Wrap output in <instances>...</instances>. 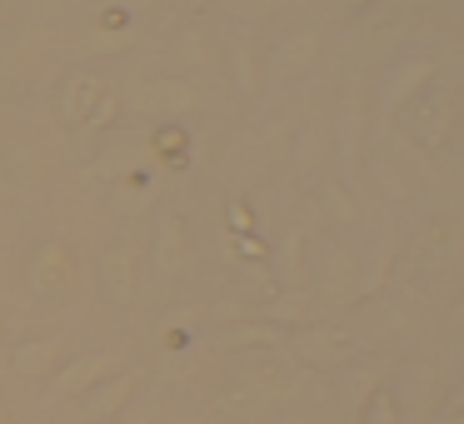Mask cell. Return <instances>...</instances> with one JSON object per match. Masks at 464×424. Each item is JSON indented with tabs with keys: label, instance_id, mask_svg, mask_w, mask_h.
I'll list each match as a JSON object with an SVG mask.
<instances>
[{
	"label": "cell",
	"instance_id": "cell-17",
	"mask_svg": "<svg viewBox=\"0 0 464 424\" xmlns=\"http://www.w3.org/2000/svg\"><path fill=\"white\" fill-rule=\"evenodd\" d=\"M155 95H160V111L165 115H180V111H195V91L180 81H160L155 85Z\"/></svg>",
	"mask_w": 464,
	"mask_h": 424
},
{
	"label": "cell",
	"instance_id": "cell-13",
	"mask_svg": "<svg viewBox=\"0 0 464 424\" xmlns=\"http://www.w3.org/2000/svg\"><path fill=\"white\" fill-rule=\"evenodd\" d=\"M270 340H280V330H270L265 320H255V324H230V330H220V350H260V344H270Z\"/></svg>",
	"mask_w": 464,
	"mask_h": 424
},
{
	"label": "cell",
	"instance_id": "cell-19",
	"mask_svg": "<svg viewBox=\"0 0 464 424\" xmlns=\"http://www.w3.org/2000/svg\"><path fill=\"white\" fill-rule=\"evenodd\" d=\"M115 120H121V95H115V91H105L101 101H95L91 120H85L81 130H105V125H115Z\"/></svg>",
	"mask_w": 464,
	"mask_h": 424
},
{
	"label": "cell",
	"instance_id": "cell-11",
	"mask_svg": "<svg viewBox=\"0 0 464 424\" xmlns=\"http://www.w3.org/2000/svg\"><path fill=\"white\" fill-rule=\"evenodd\" d=\"M61 354H65L61 340H31V344L15 350V370L31 374V380H51V374L61 370Z\"/></svg>",
	"mask_w": 464,
	"mask_h": 424
},
{
	"label": "cell",
	"instance_id": "cell-10",
	"mask_svg": "<svg viewBox=\"0 0 464 424\" xmlns=\"http://www.w3.org/2000/svg\"><path fill=\"white\" fill-rule=\"evenodd\" d=\"M295 350L310 364H344L350 360V334L340 330H300L295 334Z\"/></svg>",
	"mask_w": 464,
	"mask_h": 424
},
{
	"label": "cell",
	"instance_id": "cell-3",
	"mask_svg": "<svg viewBox=\"0 0 464 424\" xmlns=\"http://www.w3.org/2000/svg\"><path fill=\"white\" fill-rule=\"evenodd\" d=\"M121 370V360L115 354H81V360H65L61 370L51 374V394L55 400H85V394L95 390L101 380H111V374Z\"/></svg>",
	"mask_w": 464,
	"mask_h": 424
},
{
	"label": "cell",
	"instance_id": "cell-15",
	"mask_svg": "<svg viewBox=\"0 0 464 424\" xmlns=\"http://www.w3.org/2000/svg\"><path fill=\"white\" fill-rule=\"evenodd\" d=\"M360 410H364V424H400V419H404L400 394H394V390H384V384H380V390H374L370 400L360 404Z\"/></svg>",
	"mask_w": 464,
	"mask_h": 424
},
{
	"label": "cell",
	"instance_id": "cell-26",
	"mask_svg": "<svg viewBox=\"0 0 464 424\" xmlns=\"http://www.w3.org/2000/svg\"><path fill=\"white\" fill-rule=\"evenodd\" d=\"M5 330H11V320H5V310H0V340H5Z\"/></svg>",
	"mask_w": 464,
	"mask_h": 424
},
{
	"label": "cell",
	"instance_id": "cell-5",
	"mask_svg": "<svg viewBox=\"0 0 464 424\" xmlns=\"http://www.w3.org/2000/svg\"><path fill=\"white\" fill-rule=\"evenodd\" d=\"M140 384H145L140 370H115L111 380H101L91 394H85V414H91V424L115 419V414H121L125 404L135 400V394H140Z\"/></svg>",
	"mask_w": 464,
	"mask_h": 424
},
{
	"label": "cell",
	"instance_id": "cell-24",
	"mask_svg": "<svg viewBox=\"0 0 464 424\" xmlns=\"http://www.w3.org/2000/svg\"><path fill=\"white\" fill-rule=\"evenodd\" d=\"M230 220H235V235H245V230H250V210H245V205H230Z\"/></svg>",
	"mask_w": 464,
	"mask_h": 424
},
{
	"label": "cell",
	"instance_id": "cell-25",
	"mask_svg": "<svg viewBox=\"0 0 464 424\" xmlns=\"http://www.w3.org/2000/svg\"><path fill=\"white\" fill-rule=\"evenodd\" d=\"M344 11H360V5H370V0H340Z\"/></svg>",
	"mask_w": 464,
	"mask_h": 424
},
{
	"label": "cell",
	"instance_id": "cell-12",
	"mask_svg": "<svg viewBox=\"0 0 464 424\" xmlns=\"http://www.w3.org/2000/svg\"><path fill=\"white\" fill-rule=\"evenodd\" d=\"M314 205H320L324 220H334V225H354V220H360V205H354V195L344 190L340 180H324L320 190H314Z\"/></svg>",
	"mask_w": 464,
	"mask_h": 424
},
{
	"label": "cell",
	"instance_id": "cell-16",
	"mask_svg": "<svg viewBox=\"0 0 464 424\" xmlns=\"http://www.w3.org/2000/svg\"><path fill=\"white\" fill-rule=\"evenodd\" d=\"M390 270H394L390 250H380V255H374V265L360 275V284H354V300H360V304H364V300H374V294L384 290V280H390Z\"/></svg>",
	"mask_w": 464,
	"mask_h": 424
},
{
	"label": "cell",
	"instance_id": "cell-20",
	"mask_svg": "<svg viewBox=\"0 0 464 424\" xmlns=\"http://www.w3.org/2000/svg\"><path fill=\"white\" fill-rule=\"evenodd\" d=\"M270 320H280V324H300V320H304L300 300H270V304H265V324H270Z\"/></svg>",
	"mask_w": 464,
	"mask_h": 424
},
{
	"label": "cell",
	"instance_id": "cell-14",
	"mask_svg": "<svg viewBox=\"0 0 464 424\" xmlns=\"http://www.w3.org/2000/svg\"><path fill=\"white\" fill-rule=\"evenodd\" d=\"M230 75H235V91H240L245 101H255V95H260V71H255V51H250L245 41L230 51Z\"/></svg>",
	"mask_w": 464,
	"mask_h": 424
},
{
	"label": "cell",
	"instance_id": "cell-1",
	"mask_svg": "<svg viewBox=\"0 0 464 424\" xmlns=\"http://www.w3.org/2000/svg\"><path fill=\"white\" fill-rule=\"evenodd\" d=\"M25 280H31L35 294H65L75 284V250L65 240H41L31 250V265H25Z\"/></svg>",
	"mask_w": 464,
	"mask_h": 424
},
{
	"label": "cell",
	"instance_id": "cell-22",
	"mask_svg": "<svg viewBox=\"0 0 464 424\" xmlns=\"http://www.w3.org/2000/svg\"><path fill=\"white\" fill-rule=\"evenodd\" d=\"M130 41H135V31H95L91 35L95 51H121V45H130Z\"/></svg>",
	"mask_w": 464,
	"mask_h": 424
},
{
	"label": "cell",
	"instance_id": "cell-21",
	"mask_svg": "<svg viewBox=\"0 0 464 424\" xmlns=\"http://www.w3.org/2000/svg\"><path fill=\"white\" fill-rule=\"evenodd\" d=\"M300 245H304V230H290L285 235V280H300Z\"/></svg>",
	"mask_w": 464,
	"mask_h": 424
},
{
	"label": "cell",
	"instance_id": "cell-18",
	"mask_svg": "<svg viewBox=\"0 0 464 424\" xmlns=\"http://www.w3.org/2000/svg\"><path fill=\"white\" fill-rule=\"evenodd\" d=\"M150 145H155V155H160V160H185V130L180 125H160V130L150 135Z\"/></svg>",
	"mask_w": 464,
	"mask_h": 424
},
{
	"label": "cell",
	"instance_id": "cell-9",
	"mask_svg": "<svg viewBox=\"0 0 464 424\" xmlns=\"http://www.w3.org/2000/svg\"><path fill=\"white\" fill-rule=\"evenodd\" d=\"M150 265L160 275H180L185 270V215L180 210H165L160 215L155 240H150Z\"/></svg>",
	"mask_w": 464,
	"mask_h": 424
},
{
	"label": "cell",
	"instance_id": "cell-8",
	"mask_svg": "<svg viewBox=\"0 0 464 424\" xmlns=\"http://www.w3.org/2000/svg\"><path fill=\"white\" fill-rule=\"evenodd\" d=\"M111 91L105 85V75H95V71H75L71 81L61 85V120L65 125H85L91 120V111H95V101Z\"/></svg>",
	"mask_w": 464,
	"mask_h": 424
},
{
	"label": "cell",
	"instance_id": "cell-23",
	"mask_svg": "<svg viewBox=\"0 0 464 424\" xmlns=\"http://www.w3.org/2000/svg\"><path fill=\"white\" fill-rule=\"evenodd\" d=\"M404 324V314H370V334H394Z\"/></svg>",
	"mask_w": 464,
	"mask_h": 424
},
{
	"label": "cell",
	"instance_id": "cell-4",
	"mask_svg": "<svg viewBox=\"0 0 464 424\" xmlns=\"http://www.w3.org/2000/svg\"><path fill=\"white\" fill-rule=\"evenodd\" d=\"M320 51H324L320 25H295V31H285L280 45L270 51V71L275 75H300V71H310V65L320 61Z\"/></svg>",
	"mask_w": 464,
	"mask_h": 424
},
{
	"label": "cell",
	"instance_id": "cell-7",
	"mask_svg": "<svg viewBox=\"0 0 464 424\" xmlns=\"http://www.w3.org/2000/svg\"><path fill=\"white\" fill-rule=\"evenodd\" d=\"M101 290L111 294L115 304L135 300V290H140V255H135L130 245H115V250L101 260Z\"/></svg>",
	"mask_w": 464,
	"mask_h": 424
},
{
	"label": "cell",
	"instance_id": "cell-6",
	"mask_svg": "<svg viewBox=\"0 0 464 424\" xmlns=\"http://www.w3.org/2000/svg\"><path fill=\"white\" fill-rule=\"evenodd\" d=\"M414 105V135L424 140V150H440V145H450V135H454V111H450V95L444 91H424L420 101H410Z\"/></svg>",
	"mask_w": 464,
	"mask_h": 424
},
{
	"label": "cell",
	"instance_id": "cell-2",
	"mask_svg": "<svg viewBox=\"0 0 464 424\" xmlns=\"http://www.w3.org/2000/svg\"><path fill=\"white\" fill-rule=\"evenodd\" d=\"M434 75H440V65H434L430 55H410V61H400L394 71H384V81H380V111L394 115L400 105L420 101V95L434 85Z\"/></svg>",
	"mask_w": 464,
	"mask_h": 424
}]
</instances>
